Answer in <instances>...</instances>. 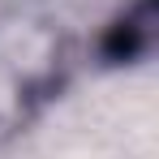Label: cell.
<instances>
[{"label": "cell", "mask_w": 159, "mask_h": 159, "mask_svg": "<svg viewBox=\"0 0 159 159\" xmlns=\"http://www.w3.org/2000/svg\"><path fill=\"white\" fill-rule=\"evenodd\" d=\"M138 48H142V26H138L133 17H129V22H116L112 34L103 39V52L112 56V60H129Z\"/></svg>", "instance_id": "1"}]
</instances>
